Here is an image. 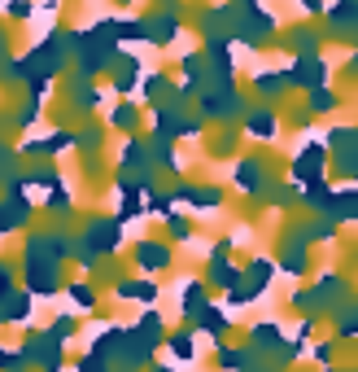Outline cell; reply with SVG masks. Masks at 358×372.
Instances as JSON below:
<instances>
[{
  "mask_svg": "<svg viewBox=\"0 0 358 372\" xmlns=\"http://www.w3.org/2000/svg\"><path fill=\"white\" fill-rule=\"evenodd\" d=\"M140 263H144V267H166V250L144 241V245H140Z\"/></svg>",
  "mask_w": 358,
  "mask_h": 372,
  "instance_id": "obj_1",
  "label": "cell"
}]
</instances>
